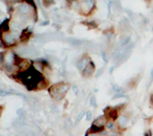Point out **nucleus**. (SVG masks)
<instances>
[{
    "label": "nucleus",
    "mask_w": 153,
    "mask_h": 136,
    "mask_svg": "<svg viewBox=\"0 0 153 136\" xmlns=\"http://www.w3.org/2000/svg\"><path fill=\"white\" fill-rule=\"evenodd\" d=\"M70 85L66 83H58L52 85L49 88V93L51 97L56 100V101H60L63 99H64L65 95L66 94V92L69 90Z\"/></svg>",
    "instance_id": "nucleus-1"
},
{
    "label": "nucleus",
    "mask_w": 153,
    "mask_h": 136,
    "mask_svg": "<svg viewBox=\"0 0 153 136\" xmlns=\"http://www.w3.org/2000/svg\"><path fill=\"white\" fill-rule=\"evenodd\" d=\"M80 11L84 15H89L94 7L95 0H78Z\"/></svg>",
    "instance_id": "nucleus-2"
},
{
    "label": "nucleus",
    "mask_w": 153,
    "mask_h": 136,
    "mask_svg": "<svg viewBox=\"0 0 153 136\" xmlns=\"http://www.w3.org/2000/svg\"><path fill=\"white\" fill-rule=\"evenodd\" d=\"M2 40H3V42L7 46H13L17 43V38H16L14 32H9L3 33Z\"/></svg>",
    "instance_id": "nucleus-3"
},
{
    "label": "nucleus",
    "mask_w": 153,
    "mask_h": 136,
    "mask_svg": "<svg viewBox=\"0 0 153 136\" xmlns=\"http://www.w3.org/2000/svg\"><path fill=\"white\" fill-rule=\"evenodd\" d=\"M118 112L119 110L116 108L109 107L104 110V115L108 119V120H115L118 118Z\"/></svg>",
    "instance_id": "nucleus-4"
},
{
    "label": "nucleus",
    "mask_w": 153,
    "mask_h": 136,
    "mask_svg": "<svg viewBox=\"0 0 153 136\" xmlns=\"http://www.w3.org/2000/svg\"><path fill=\"white\" fill-rule=\"evenodd\" d=\"M107 122H108V119L105 117V115H103V116L98 117L92 122L91 125L95 126V127H98V128H101V129H104V127H105V125H106Z\"/></svg>",
    "instance_id": "nucleus-5"
},
{
    "label": "nucleus",
    "mask_w": 153,
    "mask_h": 136,
    "mask_svg": "<svg viewBox=\"0 0 153 136\" xmlns=\"http://www.w3.org/2000/svg\"><path fill=\"white\" fill-rule=\"evenodd\" d=\"M94 71H95V64H94L93 62H89V64L86 66V68L83 70V72H82V76H83L84 77H86V78H89V77H91Z\"/></svg>",
    "instance_id": "nucleus-6"
},
{
    "label": "nucleus",
    "mask_w": 153,
    "mask_h": 136,
    "mask_svg": "<svg viewBox=\"0 0 153 136\" xmlns=\"http://www.w3.org/2000/svg\"><path fill=\"white\" fill-rule=\"evenodd\" d=\"M91 62V60H89V58L88 56H83L82 58H80L79 60H78L77 64V69L79 70V71L83 72V70L86 68V66L89 64V63Z\"/></svg>",
    "instance_id": "nucleus-7"
},
{
    "label": "nucleus",
    "mask_w": 153,
    "mask_h": 136,
    "mask_svg": "<svg viewBox=\"0 0 153 136\" xmlns=\"http://www.w3.org/2000/svg\"><path fill=\"white\" fill-rule=\"evenodd\" d=\"M117 125L120 128V129H123V128H125L128 123V117L127 115H120L118 116V118H117Z\"/></svg>",
    "instance_id": "nucleus-8"
},
{
    "label": "nucleus",
    "mask_w": 153,
    "mask_h": 136,
    "mask_svg": "<svg viewBox=\"0 0 153 136\" xmlns=\"http://www.w3.org/2000/svg\"><path fill=\"white\" fill-rule=\"evenodd\" d=\"M44 64H47L46 62L42 61H42H36L32 64V67L36 70V71L42 73V72L44 71Z\"/></svg>",
    "instance_id": "nucleus-9"
},
{
    "label": "nucleus",
    "mask_w": 153,
    "mask_h": 136,
    "mask_svg": "<svg viewBox=\"0 0 153 136\" xmlns=\"http://www.w3.org/2000/svg\"><path fill=\"white\" fill-rule=\"evenodd\" d=\"M121 56H122V51H121V49H116L112 54V60L113 63L120 64Z\"/></svg>",
    "instance_id": "nucleus-10"
},
{
    "label": "nucleus",
    "mask_w": 153,
    "mask_h": 136,
    "mask_svg": "<svg viewBox=\"0 0 153 136\" xmlns=\"http://www.w3.org/2000/svg\"><path fill=\"white\" fill-rule=\"evenodd\" d=\"M68 41L72 46H74V47H79V46L85 44V41L79 40V39H76V38H70L68 39Z\"/></svg>",
    "instance_id": "nucleus-11"
},
{
    "label": "nucleus",
    "mask_w": 153,
    "mask_h": 136,
    "mask_svg": "<svg viewBox=\"0 0 153 136\" xmlns=\"http://www.w3.org/2000/svg\"><path fill=\"white\" fill-rule=\"evenodd\" d=\"M105 128L111 131H116L117 133V130H118L119 127L117 125V123H115V120H108V122L105 125Z\"/></svg>",
    "instance_id": "nucleus-12"
},
{
    "label": "nucleus",
    "mask_w": 153,
    "mask_h": 136,
    "mask_svg": "<svg viewBox=\"0 0 153 136\" xmlns=\"http://www.w3.org/2000/svg\"><path fill=\"white\" fill-rule=\"evenodd\" d=\"M130 41H131L130 36H123L120 39V44L122 47H125L128 44H130Z\"/></svg>",
    "instance_id": "nucleus-13"
},
{
    "label": "nucleus",
    "mask_w": 153,
    "mask_h": 136,
    "mask_svg": "<svg viewBox=\"0 0 153 136\" xmlns=\"http://www.w3.org/2000/svg\"><path fill=\"white\" fill-rule=\"evenodd\" d=\"M30 32H29V30H24L21 35V41H26L30 38Z\"/></svg>",
    "instance_id": "nucleus-14"
},
{
    "label": "nucleus",
    "mask_w": 153,
    "mask_h": 136,
    "mask_svg": "<svg viewBox=\"0 0 153 136\" xmlns=\"http://www.w3.org/2000/svg\"><path fill=\"white\" fill-rule=\"evenodd\" d=\"M136 82H138V79H136V77H135V78H132L130 81H129V83H128V87H133L134 85L136 84Z\"/></svg>",
    "instance_id": "nucleus-15"
},
{
    "label": "nucleus",
    "mask_w": 153,
    "mask_h": 136,
    "mask_svg": "<svg viewBox=\"0 0 153 136\" xmlns=\"http://www.w3.org/2000/svg\"><path fill=\"white\" fill-rule=\"evenodd\" d=\"M89 103H91V106L93 107H97V101H96V98L94 96H92L91 98V100H89Z\"/></svg>",
    "instance_id": "nucleus-16"
},
{
    "label": "nucleus",
    "mask_w": 153,
    "mask_h": 136,
    "mask_svg": "<svg viewBox=\"0 0 153 136\" xmlns=\"http://www.w3.org/2000/svg\"><path fill=\"white\" fill-rule=\"evenodd\" d=\"M22 2H25L27 4H29V5H30L32 7H36V6H35V3H34V0H21Z\"/></svg>",
    "instance_id": "nucleus-17"
},
{
    "label": "nucleus",
    "mask_w": 153,
    "mask_h": 136,
    "mask_svg": "<svg viewBox=\"0 0 153 136\" xmlns=\"http://www.w3.org/2000/svg\"><path fill=\"white\" fill-rule=\"evenodd\" d=\"M113 89H115V91L116 92V94H121V93H123V88L118 87V85H115V87H113Z\"/></svg>",
    "instance_id": "nucleus-18"
},
{
    "label": "nucleus",
    "mask_w": 153,
    "mask_h": 136,
    "mask_svg": "<svg viewBox=\"0 0 153 136\" xmlns=\"http://www.w3.org/2000/svg\"><path fill=\"white\" fill-rule=\"evenodd\" d=\"M42 2H44V5L45 7H49L54 3V0H44Z\"/></svg>",
    "instance_id": "nucleus-19"
},
{
    "label": "nucleus",
    "mask_w": 153,
    "mask_h": 136,
    "mask_svg": "<svg viewBox=\"0 0 153 136\" xmlns=\"http://www.w3.org/2000/svg\"><path fill=\"white\" fill-rule=\"evenodd\" d=\"M65 124H66V127L68 128V129H69V128H71V127H72V122H71V120H70L69 119L66 120Z\"/></svg>",
    "instance_id": "nucleus-20"
},
{
    "label": "nucleus",
    "mask_w": 153,
    "mask_h": 136,
    "mask_svg": "<svg viewBox=\"0 0 153 136\" xmlns=\"http://www.w3.org/2000/svg\"><path fill=\"white\" fill-rule=\"evenodd\" d=\"M91 118H92L91 111H87V112H86V120H91Z\"/></svg>",
    "instance_id": "nucleus-21"
},
{
    "label": "nucleus",
    "mask_w": 153,
    "mask_h": 136,
    "mask_svg": "<svg viewBox=\"0 0 153 136\" xmlns=\"http://www.w3.org/2000/svg\"><path fill=\"white\" fill-rule=\"evenodd\" d=\"M101 56H103V60H104L105 62H107V60H108V57H107V54H106V53H105V52H101Z\"/></svg>",
    "instance_id": "nucleus-22"
},
{
    "label": "nucleus",
    "mask_w": 153,
    "mask_h": 136,
    "mask_svg": "<svg viewBox=\"0 0 153 136\" xmlns=\"http://www.w3.org/2000/svg\"><path fill=\"white\" fill-rule=\"evenodd\" d=\"M144 136H152V131L151 130H148V131L145 133Z\"/></svg>",
    "instance_id": "nucleus-23"
},
{
    "label": "nucleus",
    "mask_w": 153,
    "mask_h": 136,
    "mask_svg": "<svg viewBox=\"0 0 153 136\" xmlns=\"http://www.w3.org/2000/svg\"><path fill=\"white\" fill-rule=\"evenodd\" d=\"M84 115H85V113H84L83 111H82V112H80V113H79V115L77 116V120H80L82 118H83V116H84Z\"/></svg>",
    "instance_id": "nucleus-24"
},
{
    "label": "nucleus",
    "mask_w": 153,
    "mask_h": 136,
    "mask_svg": "<svg viewBox=\"0 0 153 136\" xmlns=\"http://www.w3.org/2000/svg\"><path fill=\"white\" fill-rule=\"evenodd\" d=\"M107 136H118V133H117L116 131H112L111 133L107 134Z\"/></svg>",
    "instance_id": "nucleus-25"
},
{
    "label": "nucleus",
    "mask_w": 153,
    "mask_h": 136,
    "mask_svg": "<svg viewBox=\"0 0 153 136\" xmlns=\"http://www.w3.org/2000/svg\"><path fill=\"white\" fill-rule=\"evenodd\" d=\"M150 105H151V107L153 108V95L150 96Z\"/></svg>",
    "instance_id": "nucleus-26"
},
{
    "label": "nucleus",
    "mask_w": 153,
    "mask_h": 136,
    "mask_svg": "<svg viewBox=\"0 0 153 136\" xmlns=\"http://www.w3.org/2000/svg\"><path fill=\"white\" fill-rule=\"evenodd\" d=\"M3 43H4V42H3V40H2V37H0V47H2Z\"/></svg>",
    "instance_id": "nucleus-27"
},
{
    "label": "nucleus",
    "mask_w": 153,
    "mask_h": 136,
    "mask_svg": "<svg viewBox=\"0 0 153 136\" xmlns=\"http://www.w3.org/2000/svg\"><path fill=\"white\" fill-rule=\"evenodd\" d=\"M88 136H100V133H92V134H89Z\"/></svg>",
    "instance_id": "nucleus-28"
},
{
    "label": "nucleus",
    "mask_w": 153,
    "mask_h": 136,
    "mask_svg": "<svg viewBox=\"0 0 153 136\" xmlns=\"http://www.w3.org/2000/svg\"><path fill=\"white\" fill-rule=\"evenodd\" d=\"M151 76H152V78H153V69H152V71H151Z\"/></svg>",
    "instance_id": "nucleus-29"
},
{
    "label": "nucleus",
    "mask_w": 153,
    "mask_h": 136,
    "mask_svg": "<svg viewBox=\"0 0 153 136\" xmlns=\"http://www.w3.org/2000/svg\"><path fill=\"white\" fill-rule=\"evenodd\" d=\"M152 95H153V94H152Z\"/></svg>",
    "instance_id": "nucleus-30"
}]
</instances>
